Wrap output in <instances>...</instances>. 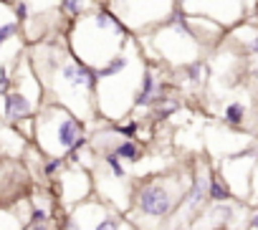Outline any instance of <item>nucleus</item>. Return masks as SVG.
Returning <instances> with one entry per match:
<instances>
[{
    "instance_id": "1",
    "label": "nucleus",
    "mask_w": 258,
    "mask_h": 230,
    "mask_svg": "<svg viewBox=\"0 0 258 230\" xmlns=\"http://www.w3.org/2000/svg\"><path fill=\"white\" fill-rule=\"evenodd\" d=\"M26 53L43 86V96L66 106L79 119L96 117V71L69 51L63 33L31 43Z\"/></svg>"
},
{
    "instance_id": "2",
    "label": "nucleus",
    "mask_w": 258,
    "mask_h": 230,
    "mask_svg": "<svg viewBox=\"0 0 258 230\" xmlns=\"http://www.w3.org/2000/svg\"><path fill=\"white\" fill-rule=\"evenodd\" d=\"M63 38H66L69 51L81 63H86L89 68L96 71L132 41V33L101 3L91 13L71 21L63 28Z\"/></svg>"
},
{
    "instance_id": "3",
    "label": "nucleus",
    "mask_w": 258,
    "mask_h": 230,
    "mask_svg": "<svg viewBox=\"0 0 258 230\" xmlns=\"http://www.w3.org/2000/svg\"><path fill=\"white\" fill-rule=\"evenodd\" d=\"M33 142L43 157H69V152L89 144L84 119L71 114L61 104H41L33 117Z\"/></svg>"
},
{
    "instance_id": "4",
    "label": "nucleus",
    "mask_w": 258,
    "mask_h": 230,
    "mask_svg": "<svg viewBox=\"0 0 258 230\" xmlns=\"http://www.w3.org/2000/svg\"><path fill=\"white\" fill-rule=\"evenodd\" d=\"M192 177L185 172L142 177L135 182L132 205H129L132 212L129 215H145V220H167L177 212V207L187 197Z\"/></svg>"
},
{
    "instance_id": "5",
    "label": "nucleus",
    "mask_w": 258,
    "mask_h": 230,
    "mask_svg": "<svg viewBox=\"0 0 258 230\" xmlns=\"http://www.w3.org/2000/svg\"><path fill=\"white\" fill-rule=\"evenodd\" d=\"M147 48H152L155 56L172 68H182V66L198 61L200 53L205 51L198 43V38L190 33L185 16L180 11H175L165 23H160L157 28H152L147 33Z\"/></svg>"
},
{
    "instance_id": "6",
    "label": "nucleus",
    "mask_w": 258,
    "mask_h": 230,
    "mask_svg": "<svg viewBox=\"0 0 258 230\" xmlns=\"http://www.w3.org/2000/svg\"><path fill=\"white\" fill-rule=\"evenodd\" d=\"M104 6L137 38L147 36L177 11L175 0H104Z\"/></svg>"
},
{
    "instance_id": "7",
    "label": "nucleus",
    "mask_w": 258,
    "mask_h": 230,
    "mask_svg": "<svg viewBox=\"0 0 258 230\" xmlns=\"http://www.w3.org/2000/svg\"><path fill=\"white\" fill-rule=\"evenodd\" d=\"M175 6L185 16H205L225 26L228 31L245 21L248 0H175Z\"/></svg>"
},
{
    "instance_id": "8",
    "label": "nucleus",
    "mask_w": 258,
    "mask_h": 230,
    "mask_svg": "<svg viewBox=\"0 0 258 230\" xmlns=\"http://www.w3.org/2000/svg\"><path fill=\"white\" fill-rule=\"evenodd\" d=\"M28 190V172L18 157H0V210L13 207Z\"/></svg>"
},
{
    "instance_id": "9",
    "label": "nucleus",
    "mask_w": 258,
    "mask_h": 230,
    "mask_svg": "<svg viewBox=\"0 0 258 230\" xmlns=\"http://www.w3.org/2000/svg\"><path fill=\"white\" fill-rule=\"evenodd\" d=\"M58 180V200L63 205H74V202H81L89 197L94 182H91V175L86 170H81L79 165H71L69 170L63 167L61 175H56Z\"/></svg>"
},
{
    "instance_id": "10",
    "label": "nucleus",
    "mask_w": 258,
    "mask_h": 230,
    "mask_svg": "<svg viewBox=\"0 0 258 230\" xmlns=\"http://www.w3.org/2000/svg\"><path fill=\"white\" fill-rule=\"evenodd\" d=\"M253 165H255V157H253L250 152H245V155H243V152H240V155H230V157L225 160V167H223L220 177L225 180L230 195L238 190V180H243L248 190L253 187V180H250V175H253Z\"/></svg>"
},
{
    "instance_id": "11",
    "label": "nucleus",
    "mask_w": 258,
    "mask_h": 230,
    "mask_svg": "<svg viewBox=\"0 0 258 230\" xmlns=\"http://www.w3.org/2000/svg\"><path fill=\"white\" fill-rule=\"evenodd\" d=\"M245 117H248V109L243 101H230L225 109H223V122L233 129H240L245 124Z\"/></svg>"
},
{
    "instance_id": "12",
    "label": "nucleus",
    "mask_w": 258,
    "mask_h": 230,
    "mask_svg": "<svg viewBox=\"0 0 258 230\" xmlns=\"http://www.w3.org/2000/svg\"><path fill=\"white\" fill-rule=\"evenodd\" d=\"M101 3H104V0H101Z\"/></svg>"
}]
</instances>
